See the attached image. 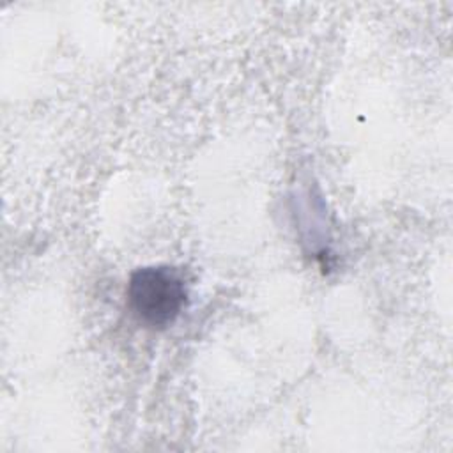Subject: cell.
<instances>
[{
	"label": "cell",
	"mask_w": 453,
	"mask_h": 453,
	"mask_svg": "<svg viewBox=\"0 0 453 453\" xmlns=\"http://www.w3.org/2000/svg\"><path fill=\"white\" fill-rule=\"evenodd\" d=\"M186 285L180 274L166 265L143 267L133 273L127 301L133 313L149 327H166L186 304Z\"/></svg>",
	"instance_id": "cell-1"
}]
</instances>
